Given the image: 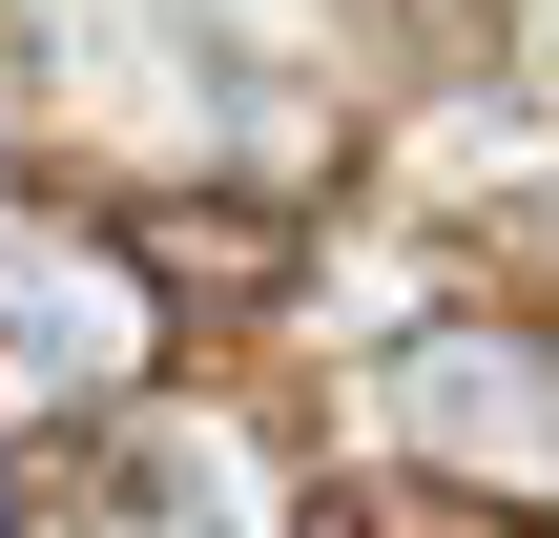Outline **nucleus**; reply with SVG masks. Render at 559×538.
I'll list each match as a JSON object with an SVG mask.
<instances>
[{
    "label": "nucleus",
    "mask_w": 559,
    "mask_h": 538,
    "mask_svg": "<svg viewBox=\"0 0 559 538\" xmlns=\"http://www.w3.org/2000/svg\"><path fill=\"white\" fill-rule=\"evenodd\" d=\"M290 538H539V518H498V498H436V477H373V498H311Z\"/></svg>",
    "instance_id": "nucleus-1"
}]
</instances>
